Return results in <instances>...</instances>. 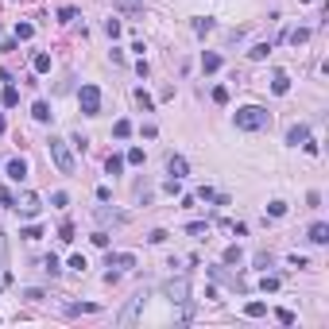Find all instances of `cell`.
I'll return each instance as SVG.
<instances>
[{
  "mask_svg": "<svg viewBox=\"0 0 329 329\" xmlns=\"http://www.w3.org/2000/svg\"><path fill=\"white\" fill-rule=\"evenodd\" d=\"M136 101H140V105H144V108H151V105H155V101H151V97H148V93H144V90H136Z\"/></svg>",
  "mask_w": 329,
  "mask_h": 329,
  "instance_id": "cell-33",
  "label": "cell"
},
{
  "mask_svg": "<svg viewBox=\"0 0 329 329\" xmlns=\"http://www.w3.org/2000/svg\"><path fill=\"white\" fill-rule=\"evenodd\" d=\"M194 31H198V35H206V31H213V20H194Z\"/></svg>",
  "mask_w": 329,
  "mask_h": 329,
  "instance_id": "cell-27",
  "label": "cell"
},
{
  "mask_svg": "<svg viewBox=\"0 0 329 329\" xmlns=\"http://www.w3.org/2000/svg\"><path fill=\"white\" fill-rule=\"evenodd\" d=\"M306 140H310V128H306V124H294V128L286 132V144H294V148H298V144H306Z\"/></svg>",
  "mask_w": 329,
  "mask_h": 329,
  "instance_id": "cell-8",
  "label": "cell"
},
{
  "mask_svg": "<svg viewBox=\"0 0 329 329\" xmlns=\"http://www.w3.org/2000/svg\"><path fill=\"white\" fill-rule=\"evenodd\" d=\"M306 236H310V244H326V240H329V224L326 221L310 224V232H306Z\"/></svg>",
  "mask_w": 329,
  "mask_h": 329,
  "instance_id": "cell-7",
  "label": "cell"
},
{
  "mask_svg": "<svg viewBox=\"0 0 329 329\" xmlns=\"http://www.w3.org/2000/svg\"><path fill=\"white\" fill-rule=\"evenodd\" d=\"M256 268H271V252H260V256H256Z\"/></svg>",
  "mask_w": 329,
  "mask_h": 329,
  "instance_id": "cell-34",
  "label": "cell"
},
{
  "mask_svg": "<svg viewBox=\"0 0 329 329\" xmlns=\"http://www.w3.org/2000/svg\"><path fill=\"white\" fill-rule=\"evenodd\" d=\"M31 116L39 120V124H46V120H50V105H46V101H35V105H31Z\"/></svg>",
  "mask_w": 329,
  "mask_h": 329,
  "instance_id": "cell-12",
  "label": "cell"
},
{
  "mask_svg": "<svg viewBox=\"0 0 329 329\" xmlns=\"http://www.w3.org/2000/svg\"><path fill=\"white\" fill-rule=\"evenodd\" d=\"M78 105H82L86 116H97V112H101V90H97V86H82V90H78Z\"/></svg>",
  "mask_w": 329,
  "mask_h": 329,
  "instance_id": "cell-3",
  "label": "cell"
},
{
  "mask_svg": "<svg viewBox=\"0 0 329 329\" xmlns=\"http://www.w3.org/2000/svg\"><path fill=\"white\" fill-rule=\"evenodd\" d=\"M268 50H271V43H256L252 50H248V54H252V58L260 62V58H268Z\"/></svg>",
  "mask_w": 329,
  "mask_h": 329,
  "instance_id": "cell-20",
  "label": "cell"
},
{
  "mask_svg": "<svg viewBox=\"0 0 329 329\" xmlns=\"http://www.w3.org/2000/svg\"><path fill=\"white\" fill-rule=\"evenodd\" d=\"M0 202H4V206H12V210H16V198H12V190H8V186H0Z\"/></svg>",
  "mask_w": 329,
  "mask_h": 329,
  "instance_id": "cell-28",
  "label": "cell"
},
{
  "mask_svg": "<svg viewBox=\"0 0 329 329\" xmlns=\"http://www.w3.org/2000/svg\"><path fill=\"white\" fill-rule=\"evenodd\" d=\"M31 35H35V28H31V24H16V43H28Z\"/></svg>",
  "mask_w": 329,
  "mask_h": 329,
  "instance_id": "cell-14",
  "label": "cell"
},
{
  "mask_svg": "<svg viewBox=\"0 0 329 329\" xmlns=\"http://www.w3.org/2000/svg\"><path fill=\"white\" fill-rule=\"evenodd\" d=\"M4 128H8V124H4V116H0V132H4Z\"/></svg>",
  "mask_w": 329,
  "mask_h": 329,
  "instance_id": "cell-37",
  "label": "cell"
},
{
  "mask_svg": "<svg viewBox=\"0 0 329 329\" xmlns=\"http://www.w3.org/2000/svg\"><path fill=\"white\" fill-rule=\"evenodd\" d=\"M275 318H279L283 326H294V314H290V310H279V314H275Z\"/></svg>",
  "mask_w": 329,
  "mask_h": 329,
  "instance_id": "cell-36",
  "label": "cell"
},
{
  "mask_svg": "<svg viewBox=\"0 0 329 329\" xmlns=\"http://www.w3.org/2000/svg\"><path fill=\"white\" fill-rule=\"evenodd\" d=\"M46 151H50V163L58 166L62 174H74V151L66 148V140H54V136H50V140H46Z\"/></svg>",
  "mask_w": 329,
  "mask_h": 329,
  "instance_id": "cell-2",
  "label": "cell"
},
{
  "mask_svg": "<svg viewBox=\"0 0 329 329\" xmlns=\"http://www.w3.org/2000/svg\"><path fill=\"white\" fill-rule=\"evenodd\" d=\"M4 170H8V178H12V182H24V178H28V163H24V159H8Z\"/></svg>",
  "mask_w": 329,
  "mask_h": 329,
  "instance_id": "cell-5",
  "label": "cell"
},
{
  "mask_svg": "<svg viewBox=\"0 0 329 329\" xmlns=\"http://www.w3.org/2000/svg\"><path fill=\"white\" fill-rule=\"evenodd\" d=\"M58 20H62V24H70V20H78V8H70V4H66V8H58Z\"/></svg>",
  "mask_w": 329,
  "mask_h": 329,
  "instance_id": "cell-25",
  "label": "cell"
},
{
  "mask_svg": "<svg viewBox=\"0 0 329 329\" xmlns=\"http://www.w3.org/2000/svg\"><path fill=\"white\" fill-rule=\"evenodd\" d=\"M105 170H108V174H120V170H124V155H108Z\"/></svg>",
  "mask_w": 329,
  "mask_h": 329,
  "instance_id": "cell-15",
  "label": "cell"
},
{
  "mask_svg": "<svg viewBox=\"0 0 329 329\" xmlns=\"http://www.w3.org/2000/svg\"><path fill=\"white\" fill-rule=\"evenodd\" d=\"M244 314H248V318H264V314H268V306H264V302H248Z\"/></svg>",
  "mask_w": 329,
  "mask_h": 329,
  "instance_id": "cell-16",
  "label": "cell"
},
{
  "mask_svg": "<svg viewBox=\"0 0 329 329\" xmlns=\"http://www.w3.org/2000/svg\"><path fill=\"white\" fill-rule=\"evenodd\" d=\"M271 90H275V93H279V97H283V93L290 90V78H286L283 70H275V82H271Z\"/></svg>",
  "mask_w": 329,
  "mask_h": 329,
  "instance_id": "cell-13",
  "label": "cell"
},
{
  "mask_svg": "<svg viewBox=\"0 0 329 329\" xmlns=\"http://www.w3.org/2000/svg\"><path fill=\"white\" fill-rule=\"evenodd\" d=\"M105 31H108V39H116V35H120V24H116V20H108Z\"/></svg>",
  "mask_w": 329,
  "mask_h": 329,
  "instance_id": "cell-35",
  "label": "cell"
},
{
  "mask_svg": "<svg viewBox=\"0 0 329 329\" xmlns=\"http://www.w3.org/2000/svg\"><path fill=\"white\" fill-rule=\"evenodd\" d=\"M236 260H240V248H236V244H232V248H224V264H236Z\"/></svg>",
  "mask_w": 329,
  "mask_h": 329,
  "instance_id": "cell-29",
  "label": "cell"
},
{
  "mask_svg": "<svg viewBox=\"0 0 329 329\" xmlns=\"http://www.w3.org/2000/svg\"><path fill=\"white\" fill-rule=\"evenodd\" d=\"M260 286H264V290H279V279H275V275H264V283H260Z\"/></svg>",
  "mask_w": 329,
  "mask_h": 329,
  "instance_id": "cell-32",
  "label": "cell"
},
{
  "mask_svg": "<svg viewBox=\"0 0 329 329\" xmlns=\"http://www.w3.org/2000/svg\"><path fill=\"white\" fill-rule=\"evenodd\" d=\"M213 101H217V105H224V101H228V90H224V86H217V90H213Z\"/></svg>",
  "mask_w": 329,
  "mask_h": 329,
  "instance_id": "cell-31",
  "label": "cell"
},
{
  "mask_svg": "<svg viewBox=\"0 0 329 329\" xmlns=\"http://www.w3.org/2000/svg\"><path fill=\"white\" fill-rule=\"evenodd\" d=\"M16 210H24L28 217H35V213L43 210V202H39V194H28V198H24V206H16Z\"/></svg>",
  "mask_w": 329,
  "mask_h": 329,
  "instance_id": "cell-9",
  "label": "cell"
},
{
  "mask_svg": "<svg viewBox=\"0 0 329 329\" xmlns=\"http://www.w3.org/2000/svg\"><path fill=\"white\" fill-rule=\"evenodd\" d=\"M186 170H190V166H186L182 155H170V159H166V174H170V178H186Z\"/></svg>",
  "mask_w": 329,
  "mask_h": 329,
  "instance_id": "cell-4",
  "label": "cell"
},
{
  "mask_svg": "<svg viewBox=\"0 0 329 329\" xmlns=\"http://www.w3.org/2000/svg\"><path fill=\"white\" fill-rule=\"evenodd\" d=\"M50 70V54H35V74H46Z\"/></svg>",
  "mask_w": 329,
  "mask_h": 329,
  "instance_id": "cell-19",
  "label": "cell"
},
{
  "mask_svg": "<svg viewBox=\"0 0 329 329\" xmlns=\"http://www.w3.org/2000/svg\"><path fill=\"white\" fill-rule=\"evenodd\" d=\"M20 236H24V240H39V236H43V228H39V224H28Z\"/></svg>",
  "mask_w": 329,
  "mask_h": 329,
  "instance_id": "cell-22",
  "label": "cell"
},
{
  "mask_svg": "<svg viewBox=\"0 0 329 329\" xmlns=\"http://www.w3.org/2000/svg\"><path fill=\"white\" fill-rule=\"evenodd\" d=\"M16 101H20V90H16V86H8V90H4V105L12 108V105H16Z\"/></svg>",
  "mask_w": 329,
  "mask_h": 329,
  "instance_id": "cell-24",
  "label": "cell"
},
{
  "mask_svg": "<svg viewBox=\"0 0 329 329\" xmlns=\"http://www.w3.org/2000/svg\"><path fill=\"white\" fill-rule=\"evenodd\" d=\"M132 264H136L132 252H116V256L108 252V268H112V271H124V268H132Z\"/></svg>",
  "mask_w": 329,
  "mask_h": 329,
  "instance_id": "cell-6",
  "label": "cell"
},
{
  "mask_svg": "<svg viewBox=\"0 0 329 329\" xmlns=\"http://www.w3.org/2000/svg\"><path fill=\"white\" fill-rule=\"evenodd\" d=\"M268 124H271L268 108H260V105L236 108V128H244V132H260V128H268Z\"/></svg>",
  "mask_w": 329,
  "mask_h": 329,
  "instance_id": "cell-1",
  "label": "cell"
},
{
  "mask_svg": "<svg viewBox=\"0 0 329 329\" xmlns=\"http://www.w3.org/2000/svg\"><path fill=\"white\" fill-rule=\"evenodd\" d=\"M186 290H190V286H186V279H178V283H170V286H166V294H170L174 302H186Z\"/></svg>",
  "mask_w": 329,
  "mask_h": 329,
  "instance_id": "cell-11",
  "label": "cell"
},
{
  "mask_svg": "<svg viewBox=\"0 0 329 329\" xmlns=\"http://www.w3.org/2000/svg\"><path fill=\"white\" fill-rule=\"evenodd\" d=\"M202 70H206V74H213V70H221V54H217V50H210V54H202Z\"/></svg>",
  "mask_w": 329,
  "mask_h": 329,
  "instance_id": "cell-10",
  "label": "cell"
},
{
  "mask_svg": "<svg viewBox=\"0 0 329 329\" xmlns=\"http://www.w3.org/2000/svg\"><path fill=\"white\" fill-rule=\"evenodd\" d=\"M112 132H116L120 140H128V136H132V124H128V120H116V124H112Z\"/></svg>",
  "mask_w": 329,
  "mask_h": 329,
  "instance_id": "cell-18",
  "label": "cell"
},
{
  "mask_svg": "<svg viewBox=\"0 0 329 329\" xmlns=\"http://www.w3.org/2000/svg\"><path fill=\"white\" fill-rule=\"evenodd\" d=\"M43 271H50V275H58V260H54V256H46V260H43Z\"/></svg>",
  "mask_w": 329,
  "mask_h": 329,
  "instance_id": "cell-26",
  "label": "cell"
},
{
  "mask_svg": "<svg viewBox=\"0 0 329 329\" xmlns=\"http://www.w3.org/2000/svg\"><path fill=\"white\" fill-rule=\"evenodd\" d=\"M124 163L140 166V163H144V151H140V148H132V151H128V155H124Z\"/></svg>",
  "mask_w": 329,
  "mask_h": 329,
  "instance_id": "cell-23",
  "label": "cell"
},
{
  "mask_svg": "<svg viewBox=\"0 0 329 329\" xmlns=\"http://www.w3.org/2000/svg\"><path fill=\"white\" fill-rule=\"evenodd\" d=\"M286 39H290V43L298 46V43H306V39H310V31H306V28H294L290 35H286Z\"/></svg>",
  "mask_w": 329,
  "mask_h": 329,
  "instance_id": "cell-17",
  "label": "cell"
},
{
  "mask_svg": "<svg viewBox=\"0 0 329 329\" xmlns=\"http://www.w3.org/2000/svg\"><path fill=\"white\" fill-rule=\"evenodd\" d=\"M58 240H74V224H70V221L58 228Z\"/></svg>",
  "mask_w": 329,
  "mask_h": 329,
  "instance_id": "cell-30",
  "label": "cell"
},
{
  "mask_svg": "<svg viewBox=\"0 0 329 329\" xmlns=\"http://www.w3.org/2000/svg\"><path fill=\"white\" fill-rule=\"evenodd\" d=\"M268 217H286V202H271V206H268Z\"/></svg>",
  "mask_w": 329,
  "mask_h": 329,
  "instance_id": "cell-21",
  "label": "cell"
}]
</instances>
